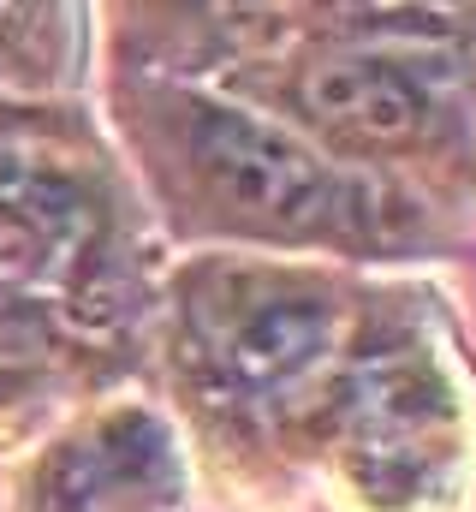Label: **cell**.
Wrapping results in <instances>:
<instances>
[{"mask_svg": "<svg viewBox=\"0 0 476 512\" xmlns=\"http://www.w3.org/2000/svg\"><path fill=\"white\" fill-rule=\"evenodd\" d=\"M191 137V155L203 161V173L244 203L250 215H268V221H316L328 203H334V179L316 167L310 149H298L286 131L262 126L250 114L233 108H191L185 120Z\"/></svg>", "mask_w": 476, "mask_h": 512, "instance_id": "obj_1", "label": "cell"}, {"mask_svg": "<svg viewBox=\"0 0 476 512\" xmlns=\"http://www.w3.org/2000/svg\"><path fill=\"white\" fill-rule=\"evenodd\" d=\"M298 102L357 143H405L423 131V96L387 60H322L298 78Z\"/></svg>", "mask_w": 476, "mask_h": 512, "instance_id": "obj_2", "label": "cell"}, {"mask_svg": "<svg viewBox=\"0 0 476 512\" xmlns=\"http://www.w3.org/2000/svg\"><path fill=\"white\" fill-rule=\"evenodd\" d=\"M334 340H340V316L322 298H274L238 322L227 370L244 387H292L334 352Z\"/></svg>", "mask_w": 476, "mask_h": 512, "instance_id": "obj_3", "label": "cell"}, {"mask_svg": "<svg viewBox=\"0 0 476 512\" xmlns=\"http://www.w3.org/2000/svg\"><path fill=\"white\" fill-rule=\"evenodd\" d=\"M346 417L357 441H429V429L447 423V387L417 352H375L352 370Z\"/></svg>", "mask_w": 476, "mask_h": 512, "instance_id": "obj_4", "label": "cell"}, {"mask_svg": "<svg viewBox=\"0 0 476 512\" xmlns=\"http://www.w3.org/2000/svg\"><path fill=\"white\" fill-rule=\"evenodd\" d=\"M0 215L30 245H48L60 256L84 251L96 233V203L84 197V185H72L54 167H30L12 149H0Z\"/></svg>", "mask_w": 476, "mask_h": 512, "instance_id": "obj_5", "label": "cell"}, {"mask_svg": "<svg viewBox=\"0 0 476 512\" xmlns=\"http://www.w3.org/2000/svg\"><path fill=\"white\" fill-rule=\"evenodd\" d=\"M221 12H256V6H280V12H340V6H363V0H215Z\"/></svg>", "mask_w": 476, "mask_h": 512, "instance_id": "obj_6", "label": "cell"}]
</instances>
